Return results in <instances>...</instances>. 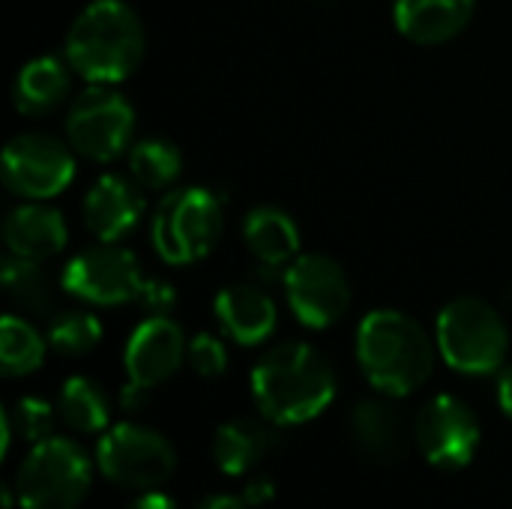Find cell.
<instances>
[{
    "instance_id": "obj_1",
    "label": "cell",
    "mask_w": 512,
    "mask_h": 509,
    "mask_svg": "<svg viewBox=\"0 0 512 509\" xmlns=\"http://www.w3.org/2000/svg\"><path fill=\"white\" fill-rule=\"evenodd\" d=\"M336 396L330 360L306 342L273 345L252 369V399L264 420L300 426L327 411Z\"/></svg>"
},
{
    "instance_id": "obj_2",
    "label": "cell",
    "mask_w": 512,
    "mask_h": 509,
    "mask_svg": "<svg viewBox=\"0 0 512 509\" xmlns=\"http://www.w3.org/2000/svg\"><path fill=\"white\" fill-rule=\"evenodd\" d=\"M147 33L126 0H90L72 21L63 57L87 84H120L144 60Z\"/></svg>"
},
{
    "instance_id": "obj_3",
    "label": "cell",
    "mask_w": 512,
    "mask_h": 509,
    "mask_svg": "<svg viewBox=\"0 0 512 509\" xmlns=\"http://www.w3.org/2000/svg\"><path fill=\"white\" fill-rule=\"evenodd\" d=\"M435 351L420 321L399 309H375L357 327V363L384 396L417 393L435 369Z\"/></svg>"
},
{
    "instance_id": "obj_4",
    "label": "cell",
    "mask_w": 512,
    "mask_h": 509,
    "mask_svg": "<svg viewBox=\"0 0 512 509\" xmlns=\"http://www.w3.org/2000/svg\"><path fill=\"white\" fill-rule=\"evenodd\" d=\"M435 345L450 369L462 375H495L504 369L510 330L492 303L480 297H456L438 315Z\"/></svg>"
},
{
    "instance_id": "obj_5",
    "label": "cell",
    "mask_w": 512,
    "mask_h": 509,
    "mask_svg": "<svg viewBox=\"0 0 512 509\" xmlns=\"http://www.w3.org/2000/svg\"><path fill=\"white\" fill-rule=\"evenodd\" d=\"M222 225L225 210L219 195L204 186H183L159 201L150 219V240L165 264L186 267L219 246Z\"/></svg>"
},
{
    "instance_id": "obj_6",
    "label": "cell",
    "mask_w": 512,
    "mask_h": 509,
    "mask_svg": "<svg viewBox=\"0 0 512 509\" xmlns=\"http://www.w3.org/2000/svg\"><path fill=\"white\" fill-rule=\"evenodd\" d=\"M93 483L84 447L69 438H45L18 465L12 492L21 509H78Z\"/></svg>"
},
{
    "instance_id": "obj_7",
    "label": "cell",
    "mask_w": 512,
    "mask_h": 509,
    "mask_svg": "<svg viewBox=\"0 0 512 509\" xmlns=\"http://www.w3.org/2000/svg\"><path fill=\"white\" fill-rule=\"evenodd\" d=\"M135 135V108L114 84H90L66 111V141L90 162H114L129 153Z\"/></svg>"
},
{
    "instance_id": "obj_8",
    "label": "cell",
    "mask_w": 512,
    "mask_h": 509,
    "mask_svg": "<svg viewBox=\"0 0 512 509\" xmlns=\"http://www.w3.org/2000/svg\"><path fill=\"white\" fill-rule=\"evenodd\" d=\"M96 465L105 480L132 492H153L171 480L177 453L165 435L138 423H117L105 429L96 447Z\"/></svg>"
},
{
    "instance_id": "obj_9",
    "label": "cell",
    "mask_w": 512,
    "mask_h": 509,
    "mask_svg": "<svg viewBox=\"0 0 512 509\" xmlns=\"http://www.w3.org/2000/svg\"><path fill=\"white\" fill-rule=\"evenodd\" d=\"M186 336L180 324L168 315H150L141 321L123 351V366H126V387L120 390V405L135 414L147 405L150 390L165 384L168 378L177 375V369L186 363Z\"/></svg>"
},
{
    "instance_id": "obj_10",
    "label": "cell",
    "mask_w": 512,
    "mask_h": 509,
    "mask_svg": "<svg viewBox=\"0 0 512 509\" xmlns=\"http://www.w3.org/2000/svg\"><path fill=\"white\" fill-rule=\"evenodd\" d=\"M60 285L66 294L90 306H120L141 300L147 276L141 273L132 249L99 240L96 246H87L66 261Z\"/></svg>"
},
{
    "instance_id": "obj_11",
    "label": "cell",
    "mask_w": 512,
    "mask_h": 509,
    "mask_svg": "<svg viewBox=\"0 0 512 509\" xmlns=\"http://www.w3.org/2000/svg\"><path fill=\"white\" fill-rule=\"evenodd\" d=\"M3 186L24 201H48L75 180V150L48 132H21L3 147Z\"/></svg>"
},
{
    "instance_id": "obj_12",
    "label": "cell",
    "mask_w": 512,
    "mask_h": 509,
    "mask_svg": "<svg viewBox=\"0 0 512 509\" xmlns=\"http://www.w3.org/2000/svg\"><path fill=\"white\" fill-rule=\"evenodd\" d=\"M285 297L303 327L327 330L345 318L351 306V282L342 264L330 255H297L285 267Z\"/></svg>"
},
{
    "instance_id": "obj_13",
    "label": "cell",
    "mask_w": 512,
    "mask_h": 509,
    "mask_svg": "<svg viewBox=\"0 0 512 509\" xmlns=\"http://www.w3.org/2000/svg\"><path fill=\"white\" fill-rule=\"evenodd\" d=\"M414 441L429 465L459 471L480 447V420L471 405L444 393L420 408L414 420Z\"/></svg>"
},
{
    "instance_id": "obj_14",
    "label": "cell",
    "mask_w": 512,
    "mask_h": 509,
    "mask_svg": "<svg viewBox=\"0 0 512 509\" xmlns=\"http://www.w3.org/2000/svg\"><path fill=\"white\" fill-rule=\"evenodd\" d=\"M144 195L132 177L102 174L84 195L81 213L87 231L102 243L123 240L144 216Z\"/></svg>"
},
{
    "instance_id": "obj_15",
    "label": "cell",
    "mask_w": 512,
    "mask_h": 509,
    "mask_svg": "<svg viewBox=\"0 0 512 509\" xmlns=\"http://www.w3.org/2000/svg\"><path fill=\"white\" fill-rule=\"evenodd\" d=\"M213 315H216L222 333L246 348L267 342L279 324L273 297L255 282L225 285L213 300Z\"/></svg>"
},
{
    "instance_id": "obj_16",
    "label": "cell",
    "mask_w": 512,
    "mask_h": 509,
    "mask_svg": "<svg viewBox=\"0 0 512 509\" xmlns=\"http://www.w3.org/2000/svg\"><path fill=\"white\" fill-rule=\"evenodd\" d=\"M3 243H6L9 255L45 261L66 249L69 225L57 207H51L45 201H27L6 216Z\"/></svg>"
},
{
    "instance_id": "obj_17",
    "label": "cell",
    "mask_w": 512,
    "mask_h": 509,
    "mask_svg": "<svg viewBox=\"0 0 512 509\" xmlns=\"http://www.w3.org/2000/svg\"><path fill=\"white\" fill-rule=\"evenodd\" d=\"M477 0H396V30L417 45H444L474 18Z\"/></svg>"
},
{
    "instance_id": "obj_18",
    "label": "cell",
    "mask_w": 512,
    "mask_h": 509,
    "mask_svg": "<svg viewBox=\"0 0 512 509\" xmlns=\"http://www.w3.org/2000/svg\"><path fill=\"white\" fill-rule=\"evenodd\" d=\"M72 66L66 57L42 54L27 60L12 84V102L18 114L27 117H42L54 108H60L72 90Z\"/></svg>"
},
{
    "instance_id": "obj_19",
    "label": "cell",
    "mask_w": 512,
    "mask_h": 509,
    "mask_svg": "<svg viewBox=\"0 0 512 509\" xmlns=\"http://www.w3.org/2000/svg\"><path fill=\"white\" fill-rule=\"evenodd\" d=\"M300 228L291 213L273 204L252 207L243 219V243L252 252V258L267 267L279 270L291 264L300 255Z\"/></svg>"
},
{
    "instance_id": "obj_20",
    "label": "cell",
    "mask_w": 512,
    "mask_h": 509,
    "mask_svg": "<svg viewBox=\"0 0 512 509\" xmlns=\"http://www.w3.org/2000/svg\"><path fill=\"white\" fill-rule=\"evenodd\" d=\"M351 438L372 462H396L405 453V420L399 408L381 396L363 399L351 411Z\"/></svg>"
},
{
    "instance_id": "obj_21",
    "label": "cell",
    "mask_w": 512,
    "mask_h": 509,
    "mask_svg": "<svg viewBox=\"0 0 512 509\" xmlns=\"http://www.w3.org/2000/svg\"><path fill=\"white\" fill-rule=\"evenodd\" d=\"M267 423L255 417H237L219 426L213 438V459L228 477L249 474L270 456V450L276 447V435Z\"/></svg>"
},
{
    "instance_id": "obj_22",
    "label": "cell",
    "mask_w": 512,
    "mask_h": 509,
    "mask_svg": "<svg viewBox=\"0 0 512 509\" xmlns=\"http://www.w3.org/2000/svg\"><path fill=\"white\" fill-rule=\"evenodd\" d=\"M57 417L81 435H96L105 432L111 423V402L105 396V390L84 378L75 375L69 381H63L60 396H57Z\"/></svg>"
},
{
    "instance_id": "obj_23",
    "label": "cell",
    "mask_w": 512,
    "mask_h": 509,
    "mask_svg": "<svg viewBox=\"0 0 512 509\" xmlns=\"http://www.w3.org/2000/svg\"><path fill=\"white\" fill-rule=\"evenodd\" d=\"M126 162H129V177L141 189H150V192L174 186L180 171H183L180 147L174 141L156 138V135L132 141V147L126 153Z\"/></svg>"
},
{
    "instance_id": "obj_24",
    "label": "cell",
    "mask_w": 512,
    "mask_h": 509,
    "mask_svg": "<svg viewBox=\"0 0 512 509\" xmlns=\"http://www.w3.org/2000/svg\"><path fill=\"white\" fill-rule=\"evenodd\" d=\"M0 282L6 297L21 306L30 315H48L51 303H54V288L48 273L42 270V261L33 258H18V255H6L3 267H0Z\"/></svg>"
},
{
    "instance_id": "obj_25",
    "label": "cell",
    "mask_w": 512,
    "mask_h": 509,
    "mask_svg": "<svg viewBox=\"0 0 512 509\" xmlns=\"http://www.w3.org/2000/svg\"><path fill=\"white\" fill-rule=\"evenodd\" d=\"M48 339L24 318L6 315L0 321V372L6 378L30 375L45 360Z\"/></svg>"
},
{
    "instance_id": "obj_26",
    "label": "cell",
    "mask_w": 512,
    "mask_h": 509,
    "mask_svg": "<svg viewBox=\"0 0 512 509\" xmlns=\"http://www.w3.org/2000/svg\"><path fill=\"white\" fill-rule=\"evenodd\" d=\"M45 339H48L51 351H57L60 357H84L102 342V321L84 309L57 312L48 321Z\"/></svg>"
},
{
    "instance_id": "obj_27",
    "label": "cell",
    "mask_w": 512,
    "mask_h": 509,
    "mask_svg": "<svg viewBox=\"0 0 512 509\" xmlns=\"http://www.w3.org/2000/svg\"><path fill=\"white\" fill-rule=\"evenodd\" d=\"M9 423H12V432L30 444H39L45 438H51V429H54V417H57V408L48 405L45 399L39 396H24L18 399L9 411H6Z\"/></svg>"
},
{
    "instance_id": "obj_28",
    "label": "cell",
    "mask_w": 512,
    "mask_h": 509,
    "mask_svg": "<svg viewBox=\"0 0 512 509\" xmlns=\"http://www.w3.org/2000/svg\"><path fill=\"white\" fill-rule=\"evenodd\" d=\"M186 363L192 366L195 375L201 378H219L228 369V348L219 336L213 333H198L189 339L186 348Z\"/></svg>"
},
{
    "instance_id": "obj_29",
    "label": "cell",
    "mask_w": 512,
    "mask_h": 509,
    "mask_svg": "<svg viewBox=\"0 0 512 509\" xmlns=\"http://www.w3.org/2000/svg\"><path fill=\"white\" fill-rule=\"evenodd\" d=\"M138 303H141L150 315H168V312L177 306V291H174L168 282L147 276V285H144V291H141V300H138Z\"/></svg>"
},
{
    "instance_id": "obj_30",
    "label": "cell",
    "mask_w": 512,
    "mask_h": 509,
    "mask_svg": "<svg viewBox=\"0 0 512 509\" xmlns=\"http://www.w3.org/2000/svg\"><path fill=\"white\" fill-rule=\"evenodd\" d=\"M273 495H276L273 480H270V477H255V480H249V486L243 489L240 498H243L249 507H264V504L273 501Z\"/></svg>"
},
{
    "instance_id": "obj_31",
    "label": "cell",
    "mask_w": 512,
    "mask_h": 509,
    "mask_svg": "<svg viewBox=\"0 0 512 509\" xmlns=\"http://www.w3.org/2000/svg\"><path fill=\"white\" fill-rule=\"evenodd\" d=\"M498 405L512 420V366H504L498 375Z\"/></svg>"
},
{
    "instance_id": "obj_32",
    "label": "cell",
    "mask_w": 512,
    "mask_h": 509,
    "mask_svg": "<svg viewBox=\"0 0 512 509\" xmlns=\"http://www.w3.org/2000/svg\"><path fill=\"white\" fill-rule=\"evenodd\" d=\"M129 509H180L168 495H159V492H147L141 495L138 501H132Z\"/></svg>"
},
{
    "instance_id": "obj_33",
    "label": "cell",
    "mask_w": 512,
    "mask_h": 509,
    "mask_svg": "<svg viewBox=\"0 0 512 509\" xmlns=\"http://www.w3.org/2000/svg\"><path fill=\"white\" fill-rule=\"evenodd\" d=\"M249 504L243 498H234V495H210L204 498L198 509H246Z\"/></svg>"
}]
</instances>
